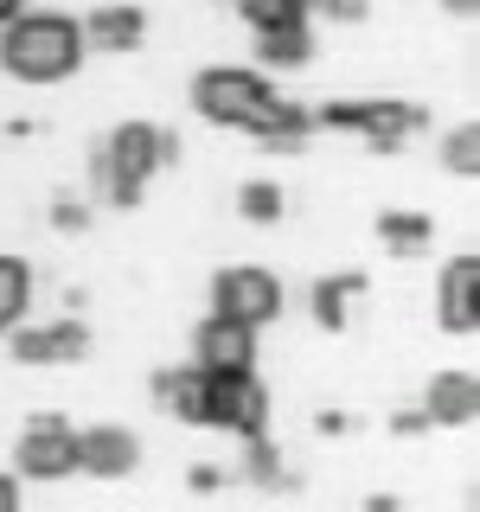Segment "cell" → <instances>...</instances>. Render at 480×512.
I'll return each instance as SVG.
<instances>
[{"instance_id": "29", "label": "cell", "mask_w": 480, "mask_h": 512, "mask_svg": "<svg viewBox=\"0 0 480 512\" xmlns=\"http://www.w3.org/2000/svg\"><path fill=\"white\" fill-rule=\"evenodd\" d=\"M20 500H26V480L7 468V474H0V512H20Z\"/></svg>"}, {"instance_id": "8", "label": "cell", "mask_w": 480, "mask_h": 512, "mask_svg": "<svg viewBox=\"0 0 480 512\" xmlns=\"http://www.w3.org/2000/svg\"><path fill=\"white\" fill-rule=\"evenodd\" d=\"M90 327L84 314H58V320H20V327L7 333V352L20 365H77L90 359Z\"/></svg>"}, {"instance_id": "5", "label": "cell", "mask_w": 480, "mask_h": 512, "mask_svg": "<svg viewBox=\"0 0 480 512\" xmlns=\"http://www.w3.org/2000/svg\"><path fill=\"white\" fill-rule=\"evenodd\" d=\"M199 429L218 436H263L269 429V391L256 372H199Z\"/></svg>"}, {"instance_id": "17", "label": "cell", "mask_w": 480, "mask_h": 512, "mask_svg": "<svg viewBox=\"0 0 480 512\" xmlns=\"http://www.w3.org/2000/svg\"><path fill=\"white\" fill-rule=\"evenodd\" d=\"M301 64H314V26L308 20L256 32V71H301Z\"/></svg>"}, {"instance_id": "6", "label": "cell", "mask_w": 480, "mask_h": 512, "mask_svg": "<svg viewBox=\"0 0 480 512\" xmlns=\"http://www.w3.org/2000/svg\"><path fill=\"white\" fill-rule=\"evenodd\" d=\"M13 474L32 480V487H52V480H71L77 474V429L64 423L58 410L32 416L13 442Z\"/></svg>"}, {"instance_id": "23", "label": "cell", "mask_w": 480, "mask_h": 512, "mask_svg": "<svg viewBox=\"0 0 480 512\" xmlns=\"http://www.w3.org/2000/svg\"><path fill=\"white\" fill-rule=\"evenodd\" d=\"M436 160L455 173V180H474V173H480V128H474V122H455V128L436 141Z\"/></svg>"}, {"instance_id": "31", "label": "cell", "mask_w": 480, "mask_h": 512, "mask_svg": "<svg viewBox=\"0 0 480 512\" xmlns=\"http://www.w3.org/2000/svg\"><path fill=\"white\" fill-rule=\"evenodd\" d=\"M13 7H26V0H0V20H7V13H13Z\"/></svg>"}, {"instance_id": "30", "label": "cell", "mask_w": 480, "mask_h": 512, "mask_svg": "<svg viewBox=\"0 0 480 512\" xmlns=\"http://www.w3.org/2000/svg\"><path fill=\"white\" fill-rule=\"evenodd\" d=\"M474 7H480V0H442V13H455V20H468Z\"/></svg>"}, {"instance_id": "32", "label": "cell", "mask_w": 480, "mask_h": 512, "mask_svg": "<svg viewBox=\"0 0 480 512\" xmlns=\"http://www.w3.org/2000/svg\"><path fill=\"white\" fill-rule=\"evenodd\" d=\"M218 7H237V0H218Z\"/></svg>"}, {"instance_id": "13", "label": "cell", "mask_w": 480, "mask_h": 512, "mask_svg": "<svg viewBox=\"0 0 480 512\" xmlns=\"http://www.w3.org/2000/svg\"><path fill=\"white\" fill-rule=\"evenodd\" d=\"M148 39V13L135 0H103V7L84 13V45L90 52H141Z\"/></svg>"}, {"instance_id": "3", "label": "cell", "mask_w": 480, "mask_h": 512, "mask_svg": "<svg viewBox=\"0 0 480 512\" xmlns=\"http://www.w3.org/2000/svg\"><path fill=\"white\" fill-rule=\"evenodd\" d=\"M276 84H269V71H256V64H205L199 77H192L186 103L199 122L212 128H237V135H256V122L269 116V103H276Z\"/></svg>"}, {"instance_id": "26", "label": "cell", "mask_w": 480, "mask_h": 512, "mask_svg": "<svg viewBox=\"0 0 480 512\" xmlns=\"http://www.w3.org/2000/svg\"><path fill=\"white\" fill-rule=\"evenodd\" d=\"M320 13H327L333 26H359L365 13H372V0H320Z\"/></svg>"}, {"instance_id": "19", "label": "cell", "mask_w": 480, "mask_h": 512, "mask_svg": "<svg viewBox=\"0 0 480 512\" xmlns=\"http://www.w3.org/2000/svg\"><path fill=\"white\" fill-rule=\"evenodd\" d=\"M378 244L391 256H423L429 244H436V224H429L423 212H404V205H391V212H378Z\"/></svg>"}, {"instance_id": "14", "label": "cell", "mask_w": 480, "mask_h": 512, "mask_svg": "<svg viewBox=\"0 0 480 512\" xmlns=\"http://www.w3.org/2000/svg\"><path fill=\"white\" fill-rule=\"evenodd\" d=\"M237 480H244V487H256V493H295L301 487V474L288 468V455L276 448V436H244L237 442Z\"/></svg>"}, {"instance_id": "10", "label": "cell", "mask_w": 480, "mask_h": 512, "mask_svg": "<svg viewBox=\"0 0 480 512\" xmlns=\"http://www.w3.org/2000/svg\"><path fill=\"white\" fill-rule=\"evenodd\" d=\"M436 327L455 333V340H474L480 333V256L461 250L442 263L436 276Z\"/></svg>"}, {"instance_id": "24", "label": "cell", "mask_w": 480, "mask_h": 512, "mask_svg": "<svg viewBox=\"0 0 480 512\" xmlns=\"http://www.w3.org/2000/svg\"><path fill=\"white\" fill-rule=\"evenodd\" d=\"M237 13H244L250 32H269V26H288V20H308V0H237Z\"/></svg>"}, {"instance_id": "21", "label": "cell", "mask_w": 480, "mask_h": 512, "mask_svg": "<svg viewBox=\"0 0 480 512\" xmlns=\"http://www.w3.org/2000/svg\"><path fill=\"white\" fill-rule=\"evenodd\" d=\"M237 218L256 224V231H269V224L288 218V192L276 180H244V186H237Z\"/></svg>"}, {"instance_id": "15", "label": "cell", "mask_w": 480, "mask_h": 512, "mask_svg": "<svg viewBox=\"0 0 480 512\" xmlns=\"http://www.w3.org/2000/svg\"><path fill=\"white\" fill-rule=\"evenodd\" d=\"M365 288H372V282H365L359 269H346V276H320V282L308 288L314 327H320V333H346V327H352V301H359Z\"/></svg>"}, {"instance_id": "4", "label": "cell", "mask_w": 480, "mask_h": 512, "mask_svg": "<svg viewBox=\"0 0 480 512\" xmlns=\"http://www.w3.org/2000/svg\"><path fill=\"white\" fill-rule=\"evenodd\" d=\"M314 128L359 135L372 154H397L410 135L429 128V109L410 96H333V103H314Z\"/></svg>"}, {"instance_id": "16", "label": "cell", "mask_w": 480, "mask_h": 512, "mask_svg": "<svg viewBox=\"0 0 480 512\" xmlns=\"http://www.w3.org/2000/svg\"><path fill=\"white\" fill-rule=\"evenodd\" d=\"M308 135H314V103H288V96H276L250 141H263L269 154H301V148H308Z\"/></svg>"}, {"instance_id": "2", "label": "cell", "mask_w": 480, "mask_h": 512, "mask_svg": "<svg viewBox=\"0 0 480 512\" xmlns=\"http://www.w3.org/2000/svg\"><path fill=\"white\" fill-rule=\"evenodd\" d=\"M180 135L160 122H116L103 141L90 148V199L96 205H116V212H135L148 199L154 173L180 167Z\"/></svg>"}, {"instance_id": "18", "label": "cell", "mask_w": 480, "mask_h": 512, "mask_svg": "<svg viewBox=\"0 0 480 512\" xmlns=\"http://www.w3.org/2000/svg\"><path fill=\"white\" fill-rule=\"evenodd\" d=\"M148 391H154V404L173 416V423H192L199 429V365H160V372L148 378Z\"/></svg>"}, {"instance_id": "7", "label": "cell", "mask_w": 480, "mask_h": 512, "mask_svg": "<svg viewBox=\"0 0 480 512\" xmlns=\"http://www.w3.org/2000/svg\"><path fill=\"white\" fill-rule=\"evenodd\" d=\"M212 314H231V320H244V327L263 333V327L282 320V282L256 263H224L212 276Z\"/></svg>"}, {"instance_id": "9", "label": "cell", "mask_w": 480, "mask_h": 512, "mask_svg": "<svg viewBox=\"0 0 480 512\" xmlns=\"http://www.w3.org/2000/svg\"><path fill=\"white\" fill-rule=\"evenodd\" d=\"M192 365L199 372H256V359H263V333L244 327V320H231V314H205L199 327H192Z\"/></svg>"}, {"instance_id": "25", "label": "cell", "mask_w": 480, "mask_h": 512, "mask_svg": "<svg viewBox=\"0 0 480 512\" xmlns=\"http://www.w3.org/2000/svg\"><path fill=\"white\" fill-rule=\"evenodd\" d=\"M391 436H397V442H416V436H429V416H423V404H410V410H391Z\"/></svg>"}, {"instance_id": "22", "label": "cell", "mask_w": 480, "mask_h": 512, "mask_svg": "<svg viewBox=\"0 0 480 512\" xmlns=\"http://www.w3.org/2000/svg\"><path fill=\"white\" fill-rule=\"evenodd\" d=\"M45 224H52L58 237H84L90 224H96V199H90V192H77V186H58L52 205H45Z\"/></svg>"}, {"instance_id": "28", "label": "cell", "mask_w": 480, "mask_h": 512, "mask_svg": "<svg viewBox=\"0 0 480 512\" xmlns=\"http://www.w3.org/2000/svg\"><path fill=\"white\" fill-rule=\"evenodd\" d=\"M314 436H352V416L346 410H320L314 416Z\"/></svg>"}, {"instance_id": "1", "label": "cell", "mask_w": 480, "mask_h": 512, "mask_svg": "<svg viewBox=\"0 0 480 512\" xmlns=\"http://www.w3.org/2000/svg\"><path fill=\"white\" fill-rule=\"evenodd\" d=\"M90 45H84V20L58 7H13L0 20V71L26 90H52L71 84L84 71Z\"/></svg>"}, {"instance_id": "20", "label": "cell", "mask_w": 480, "mask_h": 512, "mask_svg": "<svg viewBox=\"0 0 480 512\" xmlns=\"http://www.w3.org/2000/svg\"><path fill=\"white\" fill-rule=\"evenodd\" d=\"M26 314H32V263L0 250V340H7Z\"/></svg>"}, {"instance_id": "33", "label": "cell", "mask_w": 480, "mask_h": 512, "mask_svg": "<svg viewBox=\"0 0 480 512\" xmlns=\"http://www.w3.org/2000/svg\"><path fill=\"white\" fill-rule=\"evenodd\" d=\"M308 7H320V0H308Z\"/></svg>"}, {"instance_id": "11", "label": "cell", "mask_w": 480, "mask_h": 512, "mask_svg": "<svg viewBox=\"0 0 480 512\" xmlns=\"http://www.w3.org/2000/svg\"><path fill=\"white\" fill-rule=\"evenodd\" d=\"M141 468V436L122 423H90L77 429V474L90 480H128Z\"/></svg>"}, {"instance_id": "27", "label": "cell", "mask_w": 480, "mask_h": 512, "mask_svg": "<svg viewBox=\"0 0 480 512\" xmlns=\"http://www.w3.org/2000/svg\"><path fill=\"white\" fill-rule=\"evenodd\" d=\"M224 480H231V474H224V468H205V461H199V468L186 474V487H192V493H218Z\"/></svg>"}, {"instance_id": "12", "label": "cell", "mask_w": 480, "mask_h": 512, "mask_svg": "<svg viewBox=\"0 0 480 512\" xmlns=\"http://www.w3.org/2000/svg\"><path fill=\"white\" fill-rule=\"evenodd\" d=\"M423 416H429V429H468L480 416V378L461 372V365L436 372L423 384Z\"/></svg>"}]
</instances>
